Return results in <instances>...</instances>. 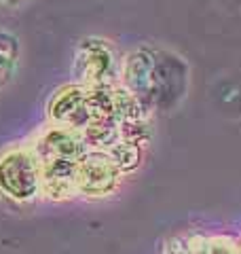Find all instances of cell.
Returning a JSON list of instances; mask_svg holds the SVG:
<instances>
[{
  "instance_id": "cell-1",
  "label": "cell",
  "mask_w": 241,
  "mask_h": 254,
  "mask_svg": "<svg viewBox=\"0 0 241 254\" xmlns=\"http://www.w3.org/2000/svg\"><path fill=\"white\" fill-rule=\"evenodd\" d=\"M0 197L17 205L43 197V170L32 144L13 142L0 150Z\"/></svg>"
},
{
  "instance_id": "cell-2",
  "label": "cell",
  "mask_w": 241,
  "mask_h": 254,
  "mask_svg": "<svg viewBox=\"0 0 241 254\" xmlns=\"http://www.w3.org/2000/svg\"><path fill=\"white\" fill-rule=\"evenodd\" d=\"M167 68L161 53L152 47H138L120 60V85H125L146 110H152L163 102L167 85Z\"/></svg>"
},
{
  "instance_id": "cell-3",
  "label": "cell",
  "mask_w": 241,
  "mask_h": 254,
  "mask_svg": "<svg viewBox=\"0 0 241 254\" xmlns=\"http://www.w3.org/2000/svg\"><path fill=\"white\" fill-rule=\"evenodd\" d=\"M74 76L83 87H115L120 81V60L106 38H85L76 47Z\"/></svg>"
},
{
  "instance_id": "cell-4",
  "label": "cell",
  "mask_w": 241,
  "mask_h": 254,
  "mask_svg": "<svg viewBox=\"0 0 241 254\" xmlns=\"http://www.w3.org/2000/svg\"><path fill=\"white\" fill-rule=\"evenodd\" d=\"M123 182V172L117 168L106 150H89L78 161L76 168V189L85 199H106L119 190Z\"/></svg>"
},
{
  "instance_id": "cell-5",
  "label": "cell",
  "mask_w": 241,
  "mask_h": 254,
  "mask_svg": "<svg viewBox=\"0 0 241 254\" xmlns=\"http://www.w3.org/2000/svg\"><path fill=\"white\" fill-rule=\"evenodd\" d=\"M49 119L53 125L83 133L85 127L91 123L89 89L78 83L60 87L49 100Z\"/></svg>"
},
{
  "instance_id": "cell-6",
  "label": "cell",
  "mask_w": 241,
  "mask_h": 254,
  "mask_svg": "<svg viewBox=\"0 0 241 254\" xmlns=\"http://www.w3.org/2000/svg\"><path fill=\"white\" fill-rule=\"evenodd\" d=\"M21 47L17 36L9 30H0V89L9 85L19 68Z\"/></svg>"
},
{
  "instance_id": "cell-7",
  "label": "cell",
  "mask_w": 241,
  "mask_h": 254,
  "mask_svg": "<svg viewBox=\"0 0 241 254\" xmlns=\"http://www.w3.org/2000/svg\"><path fill=\"white\" fill-rule=\"evenodd\" d=\"M184 240H186L188 254H237V240L224 233H192Z\"/></svg>"
},
{
  "instance_id": "cell-8",
  "label": "cell",
  "mask_w": 241,
  "mask_h": 254,
  "mask_svg": "<svg viewBox=\"0 0 241 254\" xmlns=\"http://www.w3.org/2000/svg\"><path fill=\"white\" fill-rule=\"evenodd\" d=\"M106 153L112 157V161L117 163V168L123 172V176H125V174H131V172H135L140 168L144 148L140 144H135V142H131V140L119 138Z\"/></svg>"
},
{
  "instance_id": "cell-9",
  "label": "cell",
  "mask_w": 241,
  "mask_h": 254,
  "mask_svg": "<svg viewBox=\"0 0 241 254\" xmlns=\"http://www.w3.org/2000/svg\"><path fill=\"white\" fill-rule=\"evenodd\" d=\"M163 254H188L186 248V240L184 237H170L165 244H163Z\"/></svg>"
},
{
  "instance_id": "cell-10",
  "label": "cell",
  "mask_w": 241,
  "mask_h": 254,
  "mask_svg": "<svg viewBox=\"0 0 241 254\" xmlns=\"http://www.w3.org/2000/svg\"><path fill=\"white\" fill-rule=\"evenodd\" d=\"M28 2L30 0H0V11H17Z\"/></svg>"
},
{
  "instance_id": "cell-11",
  "label": "cell",
  "mask_w": 241,
  "mask_h": 254,
  "mask_svg": "<svg viewBox=\"0 0 241 254\" xmlns=\"http://www.w3.org/2000/svg\"><path fill=\"white\" fill-rule=\"evenodd\" d=\"M237 254H241V237L237 240Z\"/></svg>"
}]
</instances>
